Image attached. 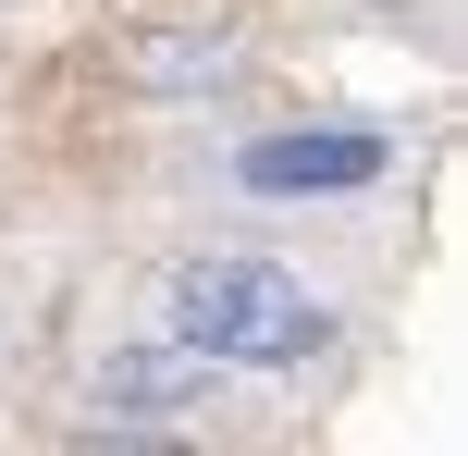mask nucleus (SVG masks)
Here are the masks:
<instances>
[{
    "label": "nucleus",
    "instance_id": "f257e3e1",
    "mask_svg": "<svg viewBox=\"0 0 468 456\" xmlns=\"http://www.w3.org/2000/svg\"><path fill=\"white\" fill-rule=\"evenodd\" d=\"M173 345H197L210 370H296L308 345H321V296H308L283 260L222 247V260L173 271Z\"/></svg>",
    "mask_w": 468,
    "mask_h": 456
},
{
    "label": "nucleus",
    "instance_id": "f03ea898",
    "mask_svg": "<svg viewBox=\"0 0 468 456\" xmlns=\"http://www.w3.org/2000/svg\"><path fill=\"white\" fill-rule=\"evenodd\" d=\"M197 408H210V358H197V345H136V358L99 370V432H123V444L186 432Z\"/></svg>",
    "mask_w": 468,
    "mask_h": 456
},
{
    "label": "nucleus",
    "instance_id": "7ed1b4c3",
    "mask_svg": "<svg viewBox=\"0 0 468 456\" xmlns=\"http://www.w3.org/2000/svg\"><path fill=\"white\" fill-rule=\"evenodd\" d=\"M234 173H247V197H346L382 173V136H259Z\"/></svg>",
    "mask_w": 468,
    "mask_h": 456
},
{
    "label": "nucleus",
    "instance_id": "20e7f679",
    "mask_svg": "<svg viewBox=\"0 0 468 456\" xmlns=\"http://www.w3.org/2000/svg\"><path fill=\"white\" fill-rule=\"evenodd\" d=\"M123 74L161 87V99H210V87H234V37H136Z\"/></svg>",
    "mask_w": 468,
    "mask_h": 456
}]
</instances>
